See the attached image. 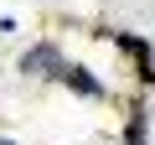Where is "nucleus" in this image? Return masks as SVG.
<instances>
[{
	"mask_svg": "<svg viewBox=\"0 0 155 145\" xmlns=\"http://www.w3.org/2000/svg\"><path fill=\"white\" fill-rule=\"evenodd\" d=\"M0 145H11V140H0Z\"/></svg>",
	"mask_w": 155,
	"mask_h": 145,
	"instance_id": "obj_5",
	"label": "nucleus"
},
{
	"mask_svg": "<svg viewBox=\"0 0 155 145\" xmlns=\"http://www.w3.org/2000/svg\"><path fill=\"white\" fill-rule=\"evenodd\" d=\"M57 83H67L72 93H83V99H109V88L93 78L83 62H62V67H57Z\"/></svg>",
	"mask_w": 155,
	"mask_h": 145,
	"instance_id": "obj_3",
	"label": "nucleus"
},
{
	"mask_svg": "<svg viewBox=\"0 0 155 145\" xmlns=\"http://www.w3.org/2000/svg\"><path fill=\"white\" fill-rule=\"evenodd\" d=\"M62 62H67V57H62L57 42H36L31 52H21V72H26V78H57Z\"/></svg>",
	"mask_w": 155,
	"mask_h": 145,
	"instance_id": "obj_2",
	"label": "nucleus"
},
{
	"mask_svg": "<svg viewBox=\"0 0 155 145\" xmlns=\"http://www.w3.org/2000/svg\"><path fill=\"white\" fill-rule=\"evenodd\" d=\"M145 119H150V109H145V99H134V109H129V130H124V145H145Z\"/></svg>",
	"mask_w": 155,
	"mask_h": 145,
	"instance_id": "obj_4",
	"label": "nucleus"
},
{
	"mask_svg": "<svg viewBox=\"0 0 155 145\" xmlns=\"http://www.w3.org/2000/svg\"><path fill=\"white\" fill-rule=\"evenodd\" d=\"M124 57H134V72H140V83L145 88H155V47L145 42V36H134V31H104Z\"/></svg>",
	"mask_w": 155,
	"mask_h": 145,
	"instance_id": "obj_1",
	"label": "nucleus"
}]
</instances>
